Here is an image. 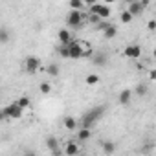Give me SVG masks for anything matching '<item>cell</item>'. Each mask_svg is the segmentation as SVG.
Instances as JSON below:
<instances>
[{
	"instance_id": "cell-18",
	"label": "cell",
	"mask_w": 156,
	"mask_h": 156,
	"mask_svg": "<svg viewBox=\"0 0 156 156\" xmlns=\"http://www.w3.org/2000/svg\"><path fill=\"white\" fill-rule=\"evenodd\" d=\"M132 17H134V15H132L129 9H125V11L121 13V22H123V24H130V22H132Z\"/></svg>"
},
{
	"instance_id": "cell-16",
	"label": "cell",
	"mask_w": 156,
	"mask_h": 156,
	"mask_svg": "<svg viewBox=\"0 0 156 156\" xmlns=\"http://www.w3.org/2000/svg\"><path fill=\"white\" fill-rule=\"evenodd\" d=\"M101 149H103V152L112 154L116 151V145H114V141H101Z\"/></svg>"
},
{
	"instance_id": "cell-25",
	"label": "cell",
	"mask_w": 156,
	"mask_h": 156,
	"mask_svg": "<svg viewBox=\"0 0 156 156\" xmlns=\"http://www.w3.org/2000/svg\"><path fill=\"white\" fill-rule=\"evenodd\" d=\"M110 24H112V22H108L107 19H103V20H101V22L98 24V30H99V31H105V30H107V28H108Z\"/></svg>"
},
{
	"instance_id": "cell-23",
	"label": "cell",
	"mask_w": 156,
	"mask_h": 156,
	"mask_svg": "<svg viewBox=\"0 0 156 156\" xmlns=\"http://www.w3.org/2000/svg\"><path fill=\"white\" fill-rule=\"evenodd\" d=\"M87 83H88V85H98V83H99V75H96V73L87 75Z\"/></svg>"
},
{
	"instance_id": "cell-13",
	"label": "cell",
	"mask_w": 156,
	"mask_h": 156,
	"mask_svg": "<svg viewBox=\"0 0 156 156\" xmlns=\"http://www.w3.org/2000/svg\"><path fill=\"white\" fill-rule=\"evenodd\" d=\"M118 35V28L114 26V24H110L105 31H103V39H114Z\"/></svg>"
},
{
	"instance_id": "cell-11",
	"label": "cell",
	"mask_w": 156,
	"mask_h": 156,
	"mask_svg": "<svg viewBox=\"0 0 156 156\" xmlns=\"http://www.w3.org/2000/svg\"><path fill=\"white\" fill-rule=\"evenodd\" d=\"M90 138H92L90 129H88V127H81L79 132H77V140H79V141H88Z\"/></svg>"
},
{
	"instance_id": "cell-4",
	"label": "cell",
	"mask_w": 156,
	"mask_h": 156,
	"mask_svg": "<svg viewBox=\"0 0 156 156\" xmlns=\"http://www.w3.org/2000/svg\"><path fill=\"white\" fill-rule=\"evenodd\" d=\"M88 11L90 13H96V15H99L101 19H108L110 17V8H108V4H94V6H90L88 8Z\"/></svg>"
},
{
	"instance_id": "cell-2",
	"label": "cell",
	"mask_w": 156,
	"mask_h": 156,
	"mask_svg": "<svg viewBox=\"0 0 156 156\" xmlns=\"http://www.w3.org/2000/svg\"><path fill=\"white\" fill-rule=\"evenodd\" d=\"M22 112H24V108H22L19 103H11V105H8V107L2 110V116H4V118H13V119H19V118L22 116Z\"/></svg>"
},
{
	"instance_id": "cell-24",
	"label": "cell",
	"mask_w": 156,
	"mask_h": 156,
	"mask_svg": "<svg viewBox=\"0 0 156 156\" xmlns=\"http://www.w3.org/2000/svg\"><path fill=\"white\" fill-rule=\"evenodd\" d=\"M46 72H48L50 75H53V77L59 75V68H57V64H50V66L46 68Z\"/></svg>"
},
{
	"instance_id": "cell-7",
	"label": "cell",
	"mask_w": 156,
	"mask_h": 156,
	"mask_svg": "<svg viewBox=\"0 0 156 156\" xmlns=\"http://www.w3.org/2000/svg\"><path fill=\"white\" fill-rule=\"evenodd\" d=\"M39 68H41V61H39L37 57H28V59H26V70H28V72L33 73V72H37Z\"/></svg>"
},
{
	"instance_id": "cell-17",
	"label": "cell",
	"mask_w": 156,
	"mask_h": 156,
	"mask_svg": "<svg viewBox=\"0 0 156 156\" xmlns=\"http://www.w3.org/2000/svg\"><path fill=\"white\" fill-rule=\"evenodd\" d=\"M64 127H66L68 130H75V129H77V119H73V118H66V119H64Z\"/></svg>"
},
{
	"instance_id": "cell-9",
	"label": "cell",
	"mask_w": 156,
	"mask_h": 156,
	"mask_svg": "<svg viewBox=\"0 0 156 156\" xmlns=\"http://www.w3.org/2000/svg\"><path fill=\"white\" fill-rule=\"evenodd\" d=\"M57 37H59V42H61V44H70V42H72V33H70L68 30H59Z\"/></svg>"
},
{
	"instance_id": "cell-6",
	"label": "cell",
	"mask_w": 156,
	"mask_h": 156,
	"mask_svg": "<svg viewBox=\"0 0 156 156\" xmlns=\"http://www.w3.org/2000/svg\"><path fill=\"white\" fill-rule=\"evenodd\" d=\"M125 57H129V59H138L140 55H141V48L138 46V44H130V46H127L125 48Z\"/></svg>"
},
{
	"instance_id": "cell-35",
	"label": "cell",
	"mask_w": 156,
	"mask_h": 156,
	"mask_svg": "<svg viewBox=\"0 0 156 156\" xmlns=\"http://www.w3.org/2000/svg\"><path fill=\"white\" fill-rule=\"evenodd\" d=\"M125 2H127V4H130V2H134V0H125Z\"/></svg>"
},
{
	"instance_id": "cell-21",
	"label": "cell",
	"mask_w": 156,
	"mask_h": 156,
	"mask_svg": "<svg viewBox=\"0 0 156 156\" xmlns=\"http://www.w3.org/2000/svg\"><path fill=\"white\" fill-rule=\"evenodd\" d=\"M22 108H28V107H31V101H30V98L28 96H22V98H19V101H17Z\"/></svg>"
},
{
	"instance_id": "cell-19",
	"label": "cell",
	"mask_w": 156,
	"mask_h": 156,
	"mask_svg": "<svg viewBox=\"0 0 156 156\" xmlns=\"http://www.w3.org/2000/svg\"><path fill=\"white\" fill-rule=\"evenodd\" d=\"M83 6H87L85 0H70V8L72 9H83Z\"/></svg>"
},
{
	"instance_id": "cell-22",
	"label": "cell",
	"mask_w": 156,
	"mask_h": 156,
	"mask_svg": "<svg viewBox=\"0 0 156 156\" xmlns=\"http://www.w3.org/2000/svg\"><path fill=\"white\" fill-rule=\"evenodd\" d=\"M59 55H61V57H64V59H68V57H70V48H68V44H62V46L59 48Z\"/></svg>"
},
{
	"instance_id": "cell-31",
	"label": "cell",
	"mask_w": 156,
	"mask_h": 156,
	"mask_svg": "<svg viewBox=\"0 0 156 156\" xmlns=\"http://www.w3.org/2000/svg\"><path fill=\"white\" fill-rule=\"evenodd\" d=\"M85 4L90 8V6H94V4H98V0H85Z\"/></svg>"
},
{
	"instance_id": "cell-20",
	"label": "cell",
	"mask_w": 156,
	"mask_h": 156,
	"mask_svg": "<svg viewBox=\"0 0 156 156\" xmlns=\"http://www.w3.org/2000/svg\"><path fill=\"white\" fill-rule=\"evenodd\" d=\"M0 42H2V44H8L9 42V31L6 28L0 30Z\"/></svg>"
},
{
	"instance_id": "cell-28",
	"label": "cell",
	"mask_w": 156,
	"mask_h": 156,
	"mask_svg": "<svg viewBox=\"0 0 156 156\" xmlns=\"http://www.w3.org/2000/svg\"><path fill=\"white\" fill-rule=\"evenodd\" d=\"M39 88H41V92H42V94H50V92H51V87H50V83H42Z\"/></svg>"
},
{
	"instance_id": "cell-8",
	"label": "cell",
	"mask_w": 156,
	"mask_h": 156,
	"mask_svg": "<svg viewBox=\"0 0 156 156\" xmlns=\"http://www.w3.org/2000/svg\"><path fill=\"white\" fill-rule=\"evenodd\" d=\"M127 9H129L134 17H138V15H141V13H143V9H145V8H143V4H141V2L134 0V2H130V4H129V8H127Z\"/></svg>"
},
{
	"instance_id": "cell-30",
	"label": "cell",
	"mask_w": 156,
	"mask_h": 156,
	"mask_svg": "<svg viewBox=\"0 0 156 156\" xmlns=\"http://www.w3.org/2000/svg\"><path fill=\"white\" fill-rule=\"evenodd\" d=\"M147 28H149L151 31H154V30H156V20H149V24H147Z\"/></svg>"
},
{
	"instance_id": "cell-26",
	"label": "cell",
	"mask_w": 156,
	"mask_h": 156,
	"mask_svg": "<svg viewBox=\"0 0 156 156\" xmlns=\"http://www.w3.org/2000/svg\"><path fill=\"white\" fill-rule=\"evenodd\" d=\"M103 19L99 17V15H96V13H90V19H88V22H92V24H99Z\"/></svg>"
},
{
	"instance_id": "cell-10",
	"label": "cell",
	"mask_w": 156,
	"mask_h": 156,
	"mask_svg": "<svg viewBox=\"0 0 156 156\" xmlns=\"http://www.w3.org/2000/svg\"><path fill=\"white\" fill-rule=\"evenodd\" d=\"M119 103L121 105H129L130 103V99H132V90H129V88H125V90H121L119 92Z\"/></svg>"
},
{
	"instance_id": "cell-5",
	"label": "cell",
	"mask_w": 156,
	"mask_h": 156,
	"mask_svg": "<svg viewBox=\"0 0 156 156\" xmlns=\"http://www.w3.org/2000/svg\"><path fill=\"white\" fill-rule=\"evenodd\" d=\"M68 48H70V57H72V59H79V57L85 55V50L81 48L79 42H75V41H72V42L68 44Z\"/></svg>"
},
{
	"instance_id": "cell-15",
	"label": "cell",
	"mask_w": 156,
	"mask_h": 156,
	"mask_svg": "<svg viewBox=\"0 0 156 156\" xmlns=\"http://www.w3.org/2000/svg\"><path fill=\"white\" fill-rule=\"evenodd\" d=\"M64 152H66L68 156H73V154H77V152H79V147H77L73 141H68V143H66V149H64Z\"/></svg>"
},
{
	"instance_id": "cell-12",
	"label": "cell",
	"mask_w": 156,
	"mask_h": 156,
	"mask_svg": "<svg viewBox=\"0 0 156 156\" xmlns=\"http://www.w3.org/2000/svg\"><path fill=\"white\" fill-rule=\"evenodd\" d=\"M46 143H48V147H50V151H51L53 154H61V151H59V141H57L53 136H50V138L46 140Z\"/></svg>"
},
{
	"instance_id": "cell-27",
	"label": "cell",
	"mask_w": 156,
	"mask_h": 156,
	"mask_svg": "<svg viewBox=\"0 0 156 156\" xmlns=\"http://www.w3.org/2000/svg\"><path fill=\"white\" fill-rule=\"evenodd\" d=\"M136 94H138V96H145V94H147V87H145L143 83L138 85V87H136Z\"/></svg>"
},
{
	"instance_id": "cell-34",
	"label": "cell",
	"mask_w": 156,
	"mask_h": 156,
	"mask_svg": "<svg viewBox=\"0 0 156 156\" xmlns=\"http://www.w3.org/2000/svg\"><path fill=\"white\" fill-rule=\"evenodd\" d=\"M152 57H154V59H156V48H154V51H152Z\"/></svg>"
},
{
	"instance_id": "cell-1",
	"label": "cell",
	"mask_w": 156,
	"mask_h": 156,
	"mask_svg": "<svg viewBox=\"0 0 156 156\" xmlns=\"http://www.w3.org/2000/svg\"><path fill=\"white\" fill-rule=\"evenodd\" d=\"M103 112H105L103 107H96V108H92L88 114H85V118H83V125H81V127H88V129H90V127H92L101 116H103Z\"/></svg>"
},
{
	"instance_id": "cell-3",
	"label": "cell",
	"mask_w": 156,
	"mask_h": 156,
	"mask_svg": "<svg viewBox=\"0 0 156 156\" xmlns=\"http://www.w3.org/2000/svg\"><path fill=\"white\" fill-rule=\"evenodd\" d=\"M66 24H68L70 28H81V26H83V17H81L79 9H72V11H70V15H68V19H66Z\"/></svg>"
},
{
	"instance_id": "cell-14",
	"label": "cell",
	"mask_w": 156,
	"mask_h": 156,
	"mask_svg": "<svg viewBox=\"0 0 156 156\" xmlns=\"http://www.w3.org/2000/svg\"><path fill=\"white\" fill-rule=\"evenodd\" d=\"M107 62H108V57H107V53H96V55H94V64L105 66Z\"/></svg>"
},
{
	"instance_id": "cell-33",
	"label": "cell",
	"mask_w": 156,
	"mask_h": 156,
	"mask_svg": "<svg viewBox=\"0 0 156 156\" xmlns=\"http://www.w3.org/2000/svg\"><path fill=\"white\" fill-rule=\"evenodd\" d=\"M105 2H107V4H112V2H116V0H105Z\"/></svg>"
},
{
	"instance_id": "cell-32",
	"label": "cell",
	"mask_w": 156,
	"mask_h": 156,
	"mask_svg": "<svg viewBox=\"0 0 156 156\" xmlns=\"http://www.w3.org/2000/svg\"><path fill=\"white\" fill-rule=\"evenodd\" d=\"M140 2L143 4V8H147V6H149V0H140Z\"/></svg>"
},
{
	"instance_id": "cell-29",
	"label": "cell",
	"mask_w": 156,
	"mask_h": 156,
	"mask_svg": "<svg viewBox=\"0 0 156 156\" xmlns=\"http://www.w3.org/2000/svg\"><path fill=\"white\" fill-rule=\"evenodd\" d=\"M149 79H151V81H156V68H152V70L149 72Z\"/></svg>"
}]
</instances>
